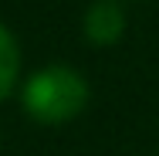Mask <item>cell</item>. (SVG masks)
<instances>
[{
  "label": "cell",
  "mask_w": 159,
  "mask_h": 156,
  "mask_svg": "<svg viewBox=\"0 0 159 156\" xmlns=\"http://www.w3.org/2000/svg\"><path fill=\"white\" fill-rule=\"evenodd\" d=\"M122 31H125V14L115 0H98L85 17V34L95 44H112L122 37Z\"/></svg>",
  "instance_id": "7a4b0ae2"
},
{
  "label": "cell",
  "mask_w": 159,
  "mask_h": 156,
  "mask_svg": "<svg viewBox=\"0 0 159 156\" xmlns=\"http://www.w3.org/2000/svg\"><path fill=\"white\" fill-rule=\"evenodd\" d=\"M88 102V85L71 68H44L24 85V105L37 122H68Z\"/></svg>",
  "instance_id": "6da1fadb"
},
{
  "label": "cell",
  "mask_w": 159,
  "mask_h": 156,
  "mask_svg": "<svg viewBox=\"0 0 159 156\" xmlns=\"http://www.w3.org/2000/svg\"><path fill=\"white\" fill-rule=\"evenodd\" d=\"M17 71H20V51H17V41H14L10 31L0 24V98L10 95L14 82H17Z\"/></svg>",
  "instance_id": "3957f363"
}]
</instances>
